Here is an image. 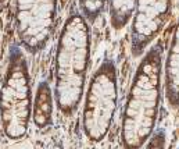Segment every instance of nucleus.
Wrapping results in <instances>:
<instances>
[{
	"instance_id": "f03ea898",
	"label": "nucleus",
	"mask_w": 179,
	"mask_h": 149,
	"mask_svg": "<svg viewBox=\"0 0 179 149\" xmlns=\"http://www.w3.org/2000/svg\"><path fill=\"white\" fill-rule=\"evenodd\" d=\"M90 61V34L79 14L67 20L56 52V102L65 116L75 113L81 103Z\"/></svg>"
},
{
	"instance_id": "423d86ee",
	"label": "nucleus",
	"mask_w": 179,
	"mask_h": 149,
	"mask_svg": "<svg viewBox=\"0 0 179 149\" xmlns=\"http://www.w3.org/2000/svg\"><path fill=\"white\" fill-rule=\"evenodd\" d=\"M171 0H138L131 32L133 57H140L149 49L167 24Z\"/></svg>"
},
{
	"instance_id": "6e6552de",
	"label": "nucleus",
	"mask_w": 179,
	"mask_h": 149,
	"mask_svg": "<svg viewBox=\"0 0 179 149\" xmlns=\"http://www.w3.org/2000/svg\"><path fill=\"white\" fill-rule=\"evenodd\" d=\"M52 91L46 81H43L38 86L36 97L34 105V123L36 127H46L52 121L53 113V102H52Z\"/></svg>"
},
{
	"instance_id": "1a4fd4ad",
	"label": "nucleus",
	"mask_w": 179,
	"mask_h": 149,
	"mask_svg": "<svg viewBox=\"0 0 179 149\" xmlns=\"http://www.w3.org/2000/svg\"><path fill=\"white\" fill-rule=\"evenodd\" d=\"M138 0H110L111 4V24L115 29L125 27L128 20L136 8Z\"/></svg>"
},
{
	"instance_id": "9d476101",
	"label": "nucleus",
	"mask_w": 179,
	"mask_h": 149,
	"mask_svg": "<svg viewBox=\"0 0 179 149\" xmlns=\"http://www.w3.org/2000/svg\"><path fill=\"white\" fill-rule=\"evenodd\" d=\"M82 8L87 17L94 21L104 6V0H81Z\"/></svg>"
},
{
	"instance_id": "39448f33",
	"label": "nucleus",
	"mask_w": 179,
	"mask_h": 149,
	"mask_svg": "<svg viewBox=\"0 0 179 149\" xmlns=\"http://www.w3.org/2000/svg\"><path fill=\"white\" fill-rule=\"evenodd\" d=\"M17 31L29 52H38L50 38L56 0H17Z\"/></svg>"
},
{
	"instance_id": "9b49d317",
	"label": "nucleus",
	"mask_w": 179,
	"mask_h": 149,
	"mask_svg": "<svg viewBox=\"0 0 179 149\" xmlns=\"http://www.w3.org/2000/svg\"><path fill=\"white\" fill-rule=\"evenodd\" d=\"M149 145H147V149H164V143H165V135L164 132L160 131L151 135V138L147 141Z\"/></svg>"
},
{
	"instance_id": "20e7f679",
	"label": "nucleus",
	"mask_w": 179,
	"mask_h": 149,
	"mask_svg": "<svg viewBox=\"0 0 179 149\" xmlns=\"http://www.w3.org/2000/svg\"><path fill=\"white\" fill-rule=\"evenodd\" d=\"M31 114L28 67L24 54L14 49L0 91V117L7 137L11 139L22 138L28 131Z\"/></svg>"
},
{
	"instance_id": "0eeeda50",
	"label": "nucleus",
	"mask_w": 179,
	"mask_h": 149,
	"mask_svg": "<svg viewBox=\"0 0 179 149\" xmlns=\"http://www.w3.org/2000/svg\"><path fill=\"white\" fill-rule=\"evenodd\" d=\"M164 93L168 105L179 109V23L175 27L164 59Z\"/></svg>"
},
{
	"instance_id": "f257e3e1",
	"label": "nucleus",
	"mask_w": 179,
	"mask_h": 149,
	"mask_svg": "<svg viewBox=\"0 0 179 149\" xmlns=\"http://www.w3.org/2000/svg\"><path fill=\"white\" fill-rule=\"evenodd\" d=\"M164 46L158 40L147 49L135 71L121 119V143L140 149L151 138L164 92Z\"/></svg>"
},
{
	"instance_id": "7ed1b4c3",
	"label": "nucleus",
	"mask_w": 179,
	"mask_h": 149,
	"mask_svg": "<svg viewBox=\"0 0 179 149\" xmlns=\"http://www.w3.org/2000/svg\"><path fill=\"white\" fill-rule=\"evenodd\" d=\"M118 103V78L114 60L106 57L94 71L87 85L82 127L90 141L100 142L107 137L114 120Z\"/></svg>"
}]
</instances>
